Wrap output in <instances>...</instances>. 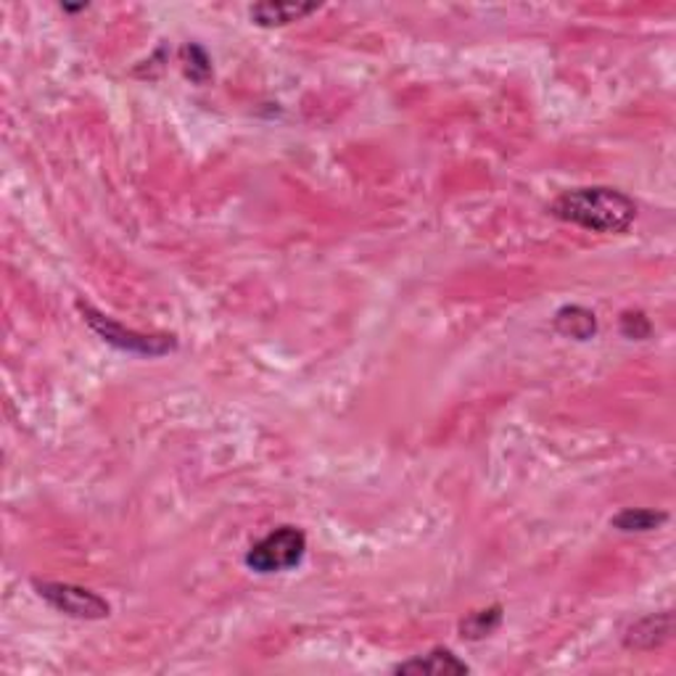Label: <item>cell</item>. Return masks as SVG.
<instances>
[{"mask_svg":"<svg viewBox=\"0 0 676 676\" xmlns=\"http://www.w3.org/2000/svg\"><path fill=\"white\" fill-rule=\"evenodd\" d=\"M547 212L561 223L584 227L592 233H621L629 230L637 220V204L624 190L611 186H584L563 190Z\"/></svg>","mask_w":676,"mask_h":676,"instance_id":"6da1fadb","label":"cell"},{"mask_svg":"<svg viewBox=\"0 0 676 676\" xmlns=\"http://www.w3.org/2000/svg\"><path fill=\"white\" fill-rule=\"evenodd\" d=\"M77 310L83 315L88 328L101 338L109 347L120 349L125 354H135V358H164L177 349V336L170 334H140L135 328H125L120 320L103 315L101 310H96L90 301L77 299Z\"/></svg>","mask_w":676,"mask_h":676,"instance_id":"7a4b0ae2","label":"cell"},{"mask_svg":"<svg viewBox=\"0 0 676 676\" xmlns=\"http://www.w3.org/2000/svg\"><path fill=\"white\" fill-rule=\"evenodd\" d=\"M306 555V534L299 526H278L246 550V568L260 576L286 574V571L299 568Z\"/></svg>","mask_w":676,"mask_h":676,"instance_id":"3957f363","label":"cell"},{"mask_svg":"<svg viewBox=\"0 0 676 676\" xmlns=\"http://www.w3.org/2000/svg\"><path fill=\"white\" fill-rule=\"evenodd\" d=\"M35 592L42 602L53 608L57 613L77 618V621H103L112 616V605L107 598L93 592L88 587H77V584L66 581H33Z\"/></svg>","mask_w":676,"mask_h":676,"instance_id":"277c9868","label":"cell"},{"mask_svg":"<svg viewBox=\"0 0 676 676\" xmlns=\"http://www.w3.org/2000/svg\"><path fill=\"white\" fill-rule=\"evenodd\" d=\"M674 635V613H648V616L631 621L624 629V648L631 653H653L655 648L666 644Z\"/></svg>","mask_w":676,"mask_h":676,"instance_id":"5b68a950","label":"cell"},{"mask_svg":"<svg viewBox=\"0 0 676 676\" xmlns=\"http://www.w3.org/2000/svg\"><path fill=\"white\" fill-rule=\"evenodd\" d=\"M391 674H410V676H463L471 674V666L463 661L452 648L436 644L423 655H413L408 661L391 666Z\"/></svg>","mask_w":676,"mask_h":676,"instance_id":"8992f818","label":"cell"},{"mask_svg":"<svg viewBox=\"0 0 676 676\" xmlns=\"http://www.w3.org/2000/svg\"><path fill=\"white\" fill-rule=\"evenodd\" d=\"M320 9L317 3H280V0H267V3H256L249 9L251 24L264 29L286 27L291 22H301L304 16L315 14Z\"/></svg>","mask_w":676,"mask_h":676,"instance_id":"52a82bcc","label":"cell"},{"mask_svg":"<svg viewBox=\"0 0 676 676\" xmlns=\"http://www.w3.org/2000/svg\"><path fill=\"white\" fill-rule=\"evenodd\" d=\"M552 328L563 338H574V341H589L598 336V315L581 304H565L552 317Z\"/></svg>","mask_w":676,"mask_h":676,"instance_id":"ba28073f","label":"cell"},{"mask_svg":"<svg viewBox=\"0 0 676 676\" xmlns=\"http://www.w3.org/2000/svg\"><path fill=\"white\" fill-rule=\"evenodd\" d=\"M502 621H505V608H502L500 602H495V605L481 608V611H471L468 616L458 624V631L460 637L468 639V642H481V639L491 637L497 629H500Z\"/></svg>","mask_w":676,"mask_h":676,"instance_id":"9c48e42d","label":"cell"},{"mask_svg":"<svg viewBox=\"0 0 676 676\" xmlns=\"http://www.w3.org/2000/svg\"><path fill=\"white\" fill-rule=\"evenodd\" d=\"M668 521V513L653 508H624L611 518V526L624 534H648L658 531Z\"/></svg>","mask_w":676,"mask_h":676,"instance_id":"30bf717a","label":"cell"},{"mask_svg":"<svg viewBox=\"0 0 676 676\" xmlns=\"http://www.w3.org/2000/svg\"><path fill=\"white\" fill-rule=\"evenodd\" d=\"M183 70H186V77L196 85H206L212 79V61H209L206 51L196 42H188L183 48Z\"/></svg>","mask_w":676,"mask_h":676,"instance_id":"8fae6325","label":"cell"},{"mask_svg":"<svg viewBox=\"0 0 676 676\" xmlns=\"http://www.w3.org/2000/svg\"><path fill=\"white\" fill-rule=\"evenodd\" d=\"M618 330L629 341H648L653 336V323L642 310H626L618 320Z\"/></svg>","mask_w":676,"mask_h":676,"instance_id":"7c38bea8","label":"cell"}]
</instances>
